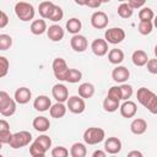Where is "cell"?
Listing matches in <instances>:
<instances>
[{
    "mask_svg": "<svg viewBox=\"0 0 157 157\" xmlns=\"http://www.w3.org/2000/svg\"><path fill=\"white\" fill-rule=\"evenodd\" d=\"M94 94V86L91 82H83L78 86V96H81L83 99L92 98Z\"/></svg>",
    "mask_w": 157,
    "mask_h": 157,
    "instance_id": "603a6c76",
    "label": "cell"
},
{
    "mask_svg": "<svg viewBox=\"0 0 157 157\" xmlns=\"http://www.w3.org/2000/svg\"><path fill=\"white\" fill-rule=\"evenodd\" d=\"M15 13L21 21L27 22V21L33 20L36 11H34V7L32 4L26 2V1H18L15 5Z\"/></svg>",
    "mask_w": 157,
    "mask_h": 157,
    "instance_id": "3957f363",
    "label": "cell"
},
{
    "mask_svg": "<svg viewBox=\"0 0 157 157\" xmlns=\"http://www.w3.org/2000/svg\"><path fill=\"white\" fill-rule=\"evenodd\" d=\"M52 69H53V74H54L55 78H58L59 81H65L66 75H67V71H69V66H67L65 59H63V58H55L53 60Z\"/></svg>",
    "mask_w": 157,
    "mask_h": 157,
    "instance_id": "8992f818",
    "label": "cell"
},
{
    "mask_svg": "<svg viewBox=\"0 0 157 157\" xmlns=\"http://www.w3.org/2000/svg\"><path fill=\"white\" fill-rule=\"evenodd\" d=\"M32 97V92L29 88L27 87H20L15 91V101L18 103V104H26L29 102Z\"/></svg>",
    "mask_w": 157,
    "mask_h": 157,
    "instance_id": "ac0fdd59",
    "label": "cell"
},
{
    "mask_svg": "<svg viewBox=\"0 0 157 157\" xmlns=\"http://www.w3.org/2000/svg\"><path fill=\"white\" fill-rule=\"evenodd\" d=\"M70 155L72 157H85L87 155L86 146L81 142H75L70 148Z\"/></svg>",
    "mask_w": 157,
    "mask_h": 157,
    "instance_id": "4dcf8cb0",
    "label": "cell"
},
{
    "mask_svg": "<svg viewBox=\"0 0 157 157\" xmlns=\"http://www.w3.org/2000/svg\"><path fill=\"white\" fill-rule=\"evenodd\" d=\"M9 23V17L5 11H1V20H0V28H5Z\"/></svg>",
    "mask_w": 157,
    "mask_h": 157,
    "instance_id": "f6af8a7d",
    "label": "cell"
},
{
    "mask_svg": "<svg viewBox=\"0 0 157 157\" xmlns=\"http://www.w3.org/2000/svg\"><path fill=\"white\" fill-rule=\"evenodd\" d=\"M32 125H33L34 130H37V131H39V132H45V131H48L49 128H50V121H49V119H48L47 117L40 115V117H36V118L33 119Z\"/></svg>",
    "mask_w": 157,
    "mask_h": 157,
    "instance_id": "ffe728a7",
    "label": "cell"
},
{
    "mask_svg": "<svg viewBox=\"0 0 157 157\" xmlns=\"http://www.w3.org/2000/svg\"><path fill=\"white\" fill-rule=\"evenodd\" d=\"M64 29L59 25H52L47 29V36L52 42H60L64 38Z\"/></svg>",
    "mask_w": 157,
    "mask_h": 157,
    "instance_id": "e0dca14e",
    "label": "cell"
},
{
    "mask_svg": "<svg viewBox=\"0 0 157 157\" xmlns=\"http://www.w3.org/2000/svg\"><path fill=\"white\" fill-rule=\"evenodd\" d=\"M104 150L109 155H117L121 150V141L118 137H114V136L108 137L104 141Z\"/></svg>",
    "mask_w": 157,
    "mask_h": 157,
    "instance_id": "4fadbf2b",
    "label": "cell"
},
{
    "mask_svg": "<svg viewBox=\"0 0 157 157\" xmlns=\"http://www.w3.org/2000/svg\"><path fill=\"white\" fill-rule=\"evenodd\" d=\"M120 101H117V99H113L110 97H105L104 101H103V109L108 113H113L115 110H118V108H120V104H119Z\"/></svg>",
    "mask_w": 157,
    "mask_h": 157,
    "instance_id": "f546056e",
    "label": "cell"
},
{
    "mask_svg": "<svg viewBox=\"0 0 157 157\" xmlns=\"http://www.w3.org/2000/svg\"><path fill=\"white\" fill-rule=\"evenodd\" d=\"M130 77V71L125 67V66H120L118 65L117 67L113 69L112 71V78L118 82V83H124L125 81H128V78Z\"/></svg>",
    "mask_w": 157,
    "mask_h": 157,
    "instance_id": "5bb4252c",
    "label": "cell"
},
{
    "mask_svg": "<svg viewBox=\"0 0 157 157\" xmlns=\"http://www.w3.org/2000/svg\"><path fill=\"white\" fill-rule=\"evenodd\" d=\"M101 5H102V2L99 0H87V2H86V6H88L91 9H98Z\"/></svg>",
    "mask_w": 157,
    "mask_h": 157,
    "instance_id": "bcb514c9",
    "label": "cell"
},
{
    "mask_svg": "<svg viewBox=\"0 0 157 157\" xmlns=\"http://www.w3.org/2000/svg\"><path fill=\"white\" fill-rule=\"evenodd\" d=\"M63 17H64V11H63V9H61L60 6H58V5H55V6H54V10L52 11V13H50V16H49L48 20H50V21H53V22H58V21L63 20Z\"/></svg>",
    "mask_w": 157,
    "mask_h": 157,
    "instance_id": "e575fe53",
    "label": "cell"
},
{
    "mask_svg": "<svg viewBox=\"0 0 157 157\" xmlns=\"http://www.w3.org/2000/svg\"><path fill=\"white\" fill-rule=\"evenodd\" d=\"M147 71L150 74H153V75H157V58L155 59H148L147 61Z\"/></svg>",
    "mask_w": 157,
    "mask_h": 157,
    "instance_id": "7bdbcfd3",
    "label": "cell"
},
{
    "mask_svg": "<svg viewBox=\"0 0 157 157\" xmlns=\"http://www.w3.org/2000/svg\"><path fill=\"white\" fill-rule=\"evenodd\" d=\"M120 90H121V101H128L132 96V86L131 85H128L124 82L120 85Z\"/></svg>",
    "mask_w": 157,
    "mask_h": 157,
    "instance_id": "d590c367",
    "label": "cell"
},
{
    "mask_svg": "<svg viewBox=\"0 0 157 157\" xmlns=\"http://www.w3.org/2000/svg\"><path fill=\"white\" fill-rule=\"evenodd\" d=\"M81 78H82V72L80 70H77V69H69L65 81L69 82V83H77V82L81 81Z\"/></svg>",
    "mask_w": 157,
    "mask_h": 157,
    "instance_id": "1f68e13d",
    "label": "cell"
},
{
    "mask_svg": "<svg viewBox=\"0 0 157 157\" xmlns=\"http://www.w3.org/2000/svg\"><path fill=\"white\" fill-rule=\"evenodd\" d=\"M70 45H71V49L74 52H77V53H82L87 49L88 47V42L86 39L85 36L82 34H74L72 38L70 39Z\"/></svg>",
    "mask_w": 157,
    "mask_h": 157,
    "instance_id": "30bf717a",
    "label": "cell"
},
{
    "mask_svg": "<svg viewBox=\"0 0 157 157\" xmlns=\"http://www.w3.org/2000/svg\"><path fill=\"white\" fill-rule=\"evenodd\" d=\"M104 137H105L104 130L101 128H96V126L88 128L83 132V141L87 145H97V144L102 142L104 140Z\"/></svg>",
    "mask_w": 157,
    "mask_h": 157,
    "instance_id": "5b68a950",
    "label": "cell"
},
{
    "mask_svg": "<svg viewBox=\"0 0 157 157\" xmlns=\"http://www.w3.org/2000/svg\"><path fill=\"white\" fill-rule=\"evenodd\" d=\"M67 109L74 114H81L86 109L85 99L81 96H71L67 99Z\"/></svg>",
    "mask_w": 157,
    "mask_h": 157,
    "instance_id": "ba28073f",
    "label": "cell"
},
{
    "mask_svg": "<svg viewBox=\"0 0 157 157\" xmlns=\"http://www.w3.org/2000/svg\"><path fill=\"white\" fill-rule=\"evenodd\" d=\"M10 69V63L5 56H0V77H5Z\"/></svg>",
    "mask_w": 157,
    "mask_h": 157,
    "instance_id": "f35d334b",
    "label": "cell"
},
{
    "mask_svg": "<svg viewBox=\"0 0 157 157\" xmlns=\"http://www.w3.org/2000/svg\"><path fill=\"white\" fill-rule=\"evenodd\" d=\"M12 45V38L9 34H0V50H7Z\"/></svg>",
    "mask_w": 157,
    "mask_h": 157,
    "instance_id": "8d00e7d4",
    "label": "cell"
},
{
    "mask_svg": "<svg viewBox=\"0 0 157 157\" xmlns=\"http://www.w3.org/2000/svg\"><path fill=\"white\" fill-rule=\"evenodd\" d=\"M139 18L140 21H152L155 18L153 10L150 7H141V10L139 11Z\"/></svg>",
    "mask_w": 157,
    "mask_h": 157,
    "instance_id": "836d02e7",
    "label": "cell"
},
{
    "mask_svg": "<svg viewBox=\"0 0 157 157\" xmlns=\"http://www.w3.org/2000/svg\"><path fill=\"white\" fill-rule=\"evenodd\" d=\"M153 52H155V55H156V58H157V44L155 45V50H153Z\"/></svg>",
    "mask_w": 157,
    "mask_h": 157,
    "instance_id": "f5cc1de1",
    "label": "cell"
},
{
    "mask_svg": "<svg viewBox=\"0 0 157 157\" xmlns=\"http://www.w3.org/2000/svg\"><path fill=\"white\" fill-rule=\"evenodd\" d=\"M146 1H147V0H128V2H129L134 9H141V7L145 5Z\"/></svg>",
    "mask_w": 157,
    "mask_h": 157,
    "instance_id": "ee69618b",
    "label": "cell"
},
{
    "mask_svg": "<svg viewBox=\"0 0 157 157\" xmlns=\"http://www.w3.org/2000/svg\"><path fill=\"white\" fill-rule=\"evenodd\" d=\"M99 1H101V2H102V4H105V2H109V1H110V0H99Z\"/></svg>",
    "mask_w": 157,
    "mask_h": 157,
    "instance_id": "db71d44e",
    "label": "cell"
},
{
    "mask_svg": "<svg viewBox=\"0 0 157 157\" xmlns=\"http://www.w3.org/2000/svg\"><path fill=\"white\" fill-rule=\"evenodd\" d=\"M67 155H69V151L64 146H58V147H54L52 150V156L53 157H66Z\"/></svg>",
    "mask_w": 157,
    "mask_h": 157,
    "instance_id": "ab89813d",
    "label": "cell"
},
{
    "mask_svg": "<svg viewBox=\"0 0 157 157\" xmlns=\"http://www.w3.org/2000/svg\"><path fill=\"white\" fill-rule=\"evenodd\" d=\"M32 141V134L29 131L22 130V131H17L15 134H12V137L9 142L11 148H21V147H26L31 144Z\"/></svg>",
    "mask_w": 157,
    "mask_h": 157,
    "instance_id": "277c9868",
    "label": "cell"
},
{
    "mask_svg": "<svg viewBox=\"0 0 157 157\" xmlns=\"http://www.w3.org/2000/svg\"><path fill=\"white\" fill-rule=\"evenodd\" d=\"M86 2L87 0H75V4L78 6H86Z\"/></svg>",
    "mask_w": 157,
    "mask_h": 157,
    "instance_id": "f907efd6",
    "label": "cell"
},
{
    "mask_svg": "<svg viewBox=\"0 0 157 157\" xmlns=\"http://www.w3.org/2000/svg\"><path fill=\"white\" fill-rule=\"evenodd\" d=\"M108 22H109L108 16L103 11H96L91 16V25L96 29H103V28H105L108 26Z\"/></svg>",
    "mask_w": 157,
    "mask_h": 157,
    "instance_id": "9c48e42d",
    "label": "cell"
},
{
    "mask_svg": "<svg viewBox=\"0 0 157 157\" xmlns=\"http://www.w3.org/2000/svg\"><path fill=\"white\" fill-rule=\"evenodd\" d=\"M137 112V107H136V103L132 102V101H124V103L120 105V114L121 117L124 118H132L135 117Z\"/></svg>",
    "mask_w": 157,
    "mask_h": 157,
    "instance_id": "2e32d148",
    "label": "cell"
},
{
    "mask_svg": "<svg viewBox=\"0 0 157 157\" xmlns=\"http://www.w3.org/2000/svg\"><path fill=\"white\" fill-rule=\"evenodd\" d=\"M131 60H132V64L135 66H145L148 61V56H147V53L142 49H137L132 53L131 55Z\"/></svg>",
    "mask_w": 157,
    "mask_h": 157,
    "instance_id": "44dd1931",
    "label": "cell"
},
{
    "mask_svg": "<svg viewBox=\"0 0 157 157\" xmlns=\"http://www.w3.org/2000/svg\"><path fill=\"white\" fill-rule=\"evenodd\" d=\"M47 22L43 20V18H39V20H34L32 23H31V32L36 36H40L43 34L44 32H47Z\"/></svg>",
    "mask_w": 157,
    "mask_h": 157,
    "instance_id": "d4e9b609",
    "label": "cell"
},
{
    "mask_svg": "<svg viewBox=\"0 0 157 157\" xmlns=\"http://www.w3.org/2000/svg\"><path fill=\"white\" fill-rule=\"evenodd\" d=\"M153 26L157 28V16H155V18H153Z\"/></svg>",
    "mask_w": 157,
    "mask_h": 157,
    "instance_id": "816d5d0a",
    "label": "cell"
},
{
    "mask_svg": "<svg viewBox=\"0 0 157 157\" xmlns=\"http://www.w3.org/2000/svg\"><path fill=\"white\" fill-rule=\"evenodd\" d=\"M52 94L56 102H67L69 99V90L64 83H56L52 88Z\"/></svg>",
    "mask_w": 157,
    "mask_h": 157,
    "instance_id": "8fae6325",
    "label": "cell"
},
{
    "mask_svg": "<svg viewBox=\"0 0 157 157\" xmlns=\"http://www.w3.org/2000/svg\"><path fill=\"white\" fill-rule=\"evenodd\" d=\"M54 6L55 5L52 1H48V0L47 1H42L39 4V6H38V12H39L40 17L42 18H49L52 11L54 10Z\"/></svg>",
    "mask_w": 157,
    "mask_h": 157,
    "instance_id": "484cf974",
    "label": "cell"
},
{
    "mask_svg": "<svg viewBox=\"0 0 157 157\" xmlns=\"http://www.w3.org/2000/svg\"><path fill=\"white\" fill-rule=\"evenodd\" d=\"M66 110H67V107H65L64 103H61V102H56L55 104H53V105L50 107L49 113H50V117H52V118L60 119V118L65 117Z\"/></svg>",
    "mask_w": 157,
    "mask_h": 157,
    "instance_id": "7402d4cb",
    "label": "cell"
},
{
    "mask_svg": "<svg viewBox=\"0 0 157 157\" xmlns=\"http://www.w3.org/2000/svg\"><path fill=\"white\" fill-rule=\"evenodd\" d=\"M45 153H47V150L37 140H34L31 144V146H29V155L31 156H33V157H43V156H45Z\"/></svg>",
    "mask_w": 157,
    "mask_h": 157,
    "instance_id": "f1b7e54d",
    "label": "cell"
},
{
    "mask_svg": "<svg viewBox=\"0 0 157 157\" xmlns=\"http://www.w3.org/2000/svg\"><path fill=\"white\" fill-rule=\"evenodd\" d=\"M108 60L110 64H114V65L121 64L124 60V52L121 49H118V48L110 49L108 53Z\"/></svg>",
    "mask_w": 157,
    "mask_h": 157,
    "instance_id": "cb8c5ba5",
    "label": "cell"
},
{
    "mask_svg": "<svg viewBox=\"0 0 157 157\" xmlns=\"http://www.w3.org/2000/svg\"><path fill=\"white\" fill-rule=\"evenodd\" d=\"M9 129H10V124L5 119H1L0 120V130H9Z\"/></svg>",
    "mask_w": 157,
    "mask_h": 157,
    "instance_id": "7dc6e473",
    "label": "cell"
},
{
    "mask_svg": "<svg viewBox=\"0 0 157 157\" xmlns=\"http://www.w3.org/2000/svg\"><path fill=\"white\" fill-rule=\"evenodd\" d=\"M16 101L5 91H0V114L2 117H11L16 112Z\"/></svg>",
    "mask_w": 157,
    "mask_h": 157,
    "instance_id": "7a4b0ae2",
    "label": "cell"
},
{
    "mask_svg": "<svg viewBox=\"0 0 157 157\" xmlns=\"http://www.w3.org/2000/svg\"><path fill=\"white\" fill-rule=\"evenodd\" d=\"M134 13V7L129 2H121L118 6V15L121 18H130Z\"/></svg>",
    "mask_w": 157,
    "mask_h": 157,
    "instance_id": "83f0119b",
    "label": "cell"
},
{
    "mask_svg": "<svg viewBox=\"0 0 157 157\" xmlns=\"http://www.w3.org/2000/svg\"><path fill=\"white\" fill-rule=\"evenodd\" d=\"M136 98L150 113L157 114V94L146 87H140L136 92Z\"/></svg>",
    "mask_w": 157,
    "mask_h": 157,
    "instance_id": "6da1fadb",
    "label": "cell"
},
{
    "mask_svg": "<svg viewBox=\"0 0 157 157\" xmlns=\"http://www.w3.org/2000/svg\"><path fill=\"white\" fill-rule=\"evenodd\" d=\"M105 155H107L105 150H104V151H102V150H97V151H94V152L92 153L93 157H105Z\"/></svg>",
    "mask_w": 157,
    "mask_h": 157,
    "instance_id": "c3c4849f",
    "label": "cell"
},
{
    "mask_svg": "<svg viewBox=\"0 0 157 157\" xmlns=\"http://www.w3.org/2000/svg\"><path fill=\"white\" fill-rule=\"evenodd\" d=\"M125 31L120 27L108 28L104 32V39L110 44H119L125 39Z\"/></svg>",
    "mask_w": 157,
    "mask_h": 157,
    "instance_id": "52a82bcc",
    "label": "cell"
},
{
    "mask_svg": "<svg viewBox=\"0 0 157 157\" xmlns=\"http://www.w3.org/2000/svg\"><path fill=\"white\" fill-rule=\"evenodd\" d=\"M82 28V23L78 18L72 17L66 22V31L71 34H77Z\"/></svg>",
    "mask_w": 157,
    "mask_h": 157,
    "instance_id": "4316f807",
    "label": "cell"
},
{
    "mask_svg": "<svg viewBox=\"0 0 157 157\" xmlns=\"http://www.w3.org/2000/svg\"><path fill=\"white\" fill-rule=\"evenodd\" d=\"M130 130L135 135H142L147 130V121L142 118H136L130 124Z\"/></svg>",
    "mask_w": 157,
    "mask_h": 157,
    "instance_id": "d6986e66",
    "label": "cell"
},
{
    "mask_svg": "<svg viewBox=\"0 0 157 157\" xmlns=\"http://www.w3.org/2000/svg\"><path fill=\"white\" fill-rule=\"evenodd\" d=\"M91 49L94 55L97 56H104L108 53V42L105 39L97 38L91 43Z\"/></svg>",
    "mask_w": 157,
    "mask_h": 157,
    "instance_id": "7c38bea8",
    "label": "cell"
},
{
    "mask_svg": "<svg viewBox=\"0 0 157 157\" xmlns=\"http://www.w3.org/2000/svg\"><path fill=\"white\" fill-rule=\"evenodd\" d=\"M108 97L113 98V99H117V101H121V90H120V86H112L109 90H108Z\"/></svg>",
    "mask_w": 157,
    "mask_h": 157,
    "instance_id": "74e56055",
    "label": "cell"
},
{
    "mask_svg": "<svg viewBox=\"0 0 157 157\" xmlns=\"http://www.w3.org/2000/svg\"><path fill=\"white\" fill-rule=\"evenodd\" d=\"M152 29H153V22L152 21H140V23L137 26V31L142 36L150 34L152 32Z\"/></svg>",
    "mask_w": 157,
    "mask_h": 157,
    "instance_id": "d6a6232c",
    "label": "cell"
},
{
    "mask_svg": "<svg viewBox=\"0 0 157 157\" xmlns=\"http://www.w3.org/2000/svg\"><path fill=\"white\" fill-rule=\"evenodd\" d=\"M11 137H12V134L10 132V129L9 130H0V144H2V145L7 144L9 145Z\"/></svg>",
    "mask_w": 157,
    "mask_h": 157,
    "instance_id": "b9f144b4",
    "label": "cell"
},
{
    "mask_svg": "<svg viewBox=\"0 0 157 157\" xmlns=\"http://www.w3.org/2000/svg\"><path fill=\"white\" fill-rule=\"evenodd\" d=\"M128 156H129V157H131V156H139V157H141L142 153H141L140 151H131V152L128 153Z\"/></svg>",
    "mask_w": 157,
    "mask_h": 157,
    "instance_id": "681fc988",
    "label": "cell"
},
{
    "mask_svg": "<svg viewBox=\"0 0 157 157\" xmlns=\"http://www.w3.org/2000/svg\"><path fill=\"white\" fill-rule=\"evenodd\" d=\"M36 140H37V141H38V142H39V144H40V145H42L47 151H48V150H49V147L52 146V139H50L48 135H39Z\"/></svg>",
    "mask_w": 157,
    "mask_h": 157,
    "instance_id": "60d3db41",
    "label": "cell"
},
{
    "mask_svg": "<svg viewBox=\"0 0 157 157\" xmlns=\"http://www.w3.org/2000/svg\"><path fill=\"white\" fill-rule=\"evenodd\" d=\"M33 107H34V109L38 110V112H47V110H49L50 107H52V101H50V98H49L48 96L40 94V96H38V97L34 99Z\"/></svg>",
    "mask_w": 157,
    "mask_h": 157,
    "instance_id": "9a60e30c",
    "label": "cell"
},
{
    "mask_svg": "<svg viewBox=\"0 0 157 157\" xmlns=\"http://www.w3.org/2000/svg\"><path fill=\"white\" fill-rule=\"evenodd\" d=\"M118 1H121V2H125V1H128V0H118Z\"/></svg>",
    "mask_w": 157,
    "mask_h": 157,
    "instance_id": "11a10c76",
    "label": "cell"
}]
</instances>
